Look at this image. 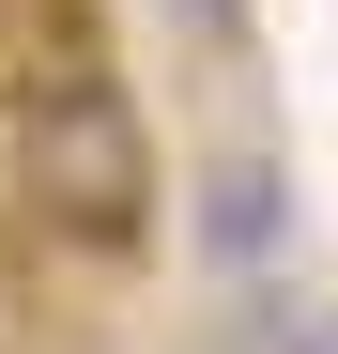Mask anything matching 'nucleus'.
<instances>
[{
  "mask_svg": "<svg viewBox=\"0 0 338 354\" xmlns=\"http://www.w3.org/2000/svg\"><path fill=\"white\" fill-rule=\"evenodd\" d=\"M16 201H31L46 247H77V262L154 247V124H139V93L108 62H46L16 93Z\"/></svg>",
  "mask_w": 338,
  "mask_h": 354,
  "instance_id": "obj_1",
  "label": "nucleus"
},
{
  "mask_svg": "<svg viewBox=\"0 0 338 354\" xmlns=\"http://www.w3.org/2000/svg\"><path fill=\"white\" fill-rule=\"evenodd\" d=\"M185 247L231 277V292H261L277 262H292V154H277V139L200 154V185H185Z\"/></svg>",
  "mask_w": 338,
  "mask_h": 354,
  "instance_id": "obj_2",
  "label": "nucleus"
},
{
  "mask_svg": "<svg viewBox=\"0 0 338 354\" xmlns=\"http://www.w3.org/2000/svg\"><path fill=\"white\" fill-rule=\"evenodd\" d=\"M292 354H338V308H323V324H292Z\"/></svg>",
  "mask_w": 338,
  "mask_h": 354,
  "instance_id": "obj_3",
  "label": "nucleus"
}]
</instances>
